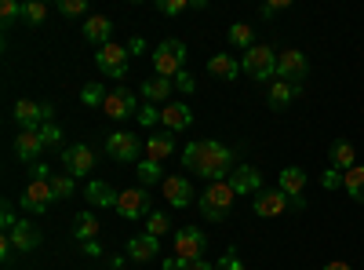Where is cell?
Returning a JSON list of instances; mask_svg holds the SVG:
<instances>
[{
  "label": "cell",
  "mask_w": 364,
  "mask_h": 270,
  "mask_svg": "<svg viewBox=\"0 0 364 270\" xmlns=\"http://www.w3.org/2000/svg\"><path fill=\"white\" fill-rule=\"evenodd\" d=\"M182 168L204 175L208 183H223L226 175H233V146L219 139H200L182 150Z\"/></svg>",
  "instance_id": "cell-1"
},
{
  "label": "cell",
  "mask_w": 364,
  "mask_h": 270,
  "mask_svg": "<svg viewBox=\"0 0 364 270\" xmlns=\"http://www.w3.org/2000/svg\"><path fill=\"white\" fill-rule=\"evenodd\" d=\"M233 187H230V179H223V183H208L204 194L197 197V208H200V216L211 219V223H223L230 216V208H233Z\"/></svg>",
  "instance_id": "cell-2"
},
{
  "label": "cell",
  "mask_w": 364,
  "mask_h": 270,
  "mask_svg": "<svg viewBox=\"0 0 364 270\" xmlns=\"http://www.w3.org/2000/svg\"><path fill=\"white\" fill-rule=\"evenodd\" d=\"M186 44L182 41H161L157 48H154V70H157V77H168V81H175L182 70H186Z\"/></svg>",
  "instance_id": "cell-3"
},
{
  "label": "cell",
  "mask_w": 364,
  "mask_h": 270,
  "mask_svg": "<svg viewBox=\"0 0 364 270\" xmlns=\"http://www.w3.org/2000/svg\"><path fill=\"white\" fill-rule=\"evenodd\" d=\"M240 73L252 77V81H269L273 73H277V51H273L269 44L248 48L245 58H240Z\"/></svg>",
  "instance_id": "cell-4"
},
{
  "label": "cell",
  "mask_w": 364,
  "mask_h": 270,
  "mask_svg": "<svg viewBox=\"0 0 364 270\" xmlns=\"http://www.w3.org/2000/svg\"><path fill=\"white\" fill-rule=\"evenodd\" d=\"M128 44H117V41H109L106 48H99V55H95V66L106 73V77H113V81H124L128 77Z\"/></svg>",
  "instance_id": "cell-5"
},
{
  "label": "cell",
  "mask_w": 364,
  "mask_h": 270,
  "mask_svg": "<svg viewBox=\"0 0 364 270\" xmlns=\"http://www.w3.org/2000/svg\"><path fill=\"white\" fill-rule=\"evenodd\" d=\"M139 95L128 92V88H113V92L106 95L102 103V113L109 117V121H128V117H139Z\"/></svg>",
  "instance_id": "cell-6"
},
{
  "label": "cell",
  "mask_w": 364,
  "mask_h": 270,
  "mask_svg": "<svg viewBox=\"0 0 364 270\" xmlns=\"http://www.w3.org/2000/svg\"><path fill=\"white\" fill-rule=\"evenodd\" d=\"M204 245H208V237L197 227H182L171 237V256L175 259H204Z\"/></svg>",
  "instance_id": "cell-7"
},
{
  "label": "cell",
  "mask_w": 364,
  "mask_h": 270,
  "mask_svg": "<svg viewBox=\"0 0 364 270\" xmlns=\"http://www.w3.org/2000/svg\"><path fill=\"white\" fill-rule=\"evenodd\" d=\"M51 117H55V106L51 103H33V99H18L15 103L18 128H44V125H51Z\"/></svg>",
  "instance_id": "cell-8"
},
{
  "label": "cell",
  "mask_w": 364,
  "mask_h": 270,
  "mask_svg": "<svg viewBox=\"0 0 364 270\" xmlns=\"http://www.w3.org/2000/svg\"><path fill=\"white\" fill-rule=\"evenodd\" d=\"M106 154L120 165H128V161H139V154H146V142H139V135L132 132H113L106 139Z\"/></svg>",
  "instance_id": "cell-9"
},
{
  "label": "cell",
  "mask_w": 364,
  "mask_h": 270,
  "mask_svg": "<svg viewBox=\"0 0 364 270\" xmlns=\"http://www.w3.org/2000/svg\"><path fill=\"white\" fill-rule=\"evenodd\" d=\"M310 73V63L306 55H302L299 48H284L277 55V81H288V84H302Z\"/></svg>",
  "instance_id": "cell-10"
},
{
  "label": "cell",
  "mask_w": 364,
  "mask_h": 270,
  "mask_svg": "<svg viewBox=\"0 0 364 270\" xmlns=\"http://www.w3.org/2000/svg\"><path fill=\"white\" fill-rule=\"evenodd\" d=\"M51 179V175H48ZM44 175H33L26 183V194H22V208L26 212H48L51 208V201H55V194H51V183H48Z\"/></svg>",
  "instance_id": "cell-11"
},
{
  "label": "cell",
  "mask_w": 364,
  "mask_h": 270,
  "mask_svg": "<svg viewBox=\"0 0 364 270\" xmlns=\"http://www.w3.org/2000/svg\"><path fill=\"white\" fill-rule=\"evenodd\" d=\"M161 190H164L168 204H175V208H190L197 201V190H193V183H190L186 175H168L164 183H161Z\"/></svg>",
  "instance_id": "cell-12"
},
{
  "label": "cell",
  "mask_w": 364,
  "mask_h": 270,
  "mask_svg": "<svg viewBox=\"0 0 364 270\" xmlns=\"http://www.w3.org/2000/svg\"><path fill=\"white\" fill-rule=\"evenodd\" d=\"M63 165H66V175H87L95 168V150L77 142V146H66L63 150Z\"/></svg>",
  "instance_id": "cell-13"
},
{
  "label": "cell",
  "mask_w": 364,
  "mask_h": 270,
  "mask_svg": "<svg viewBox=\"0 0 364 270\" xmlns=\"http://www.w3.org/2000/svg\"><path fill=\"white\" fill-rule=\"evenodd\" d=\"M117 212L124 216V219H146V216H149V197H146V190H139V187L120 190Z\"/></svg>",
  "instance_id": "cell-14"
},
{
  "label": "cell",
  "mask_w": 364,
  "mask_h": 270,
  "mask_svg": "<svg viewBox=\"0 0 364 270\" xmlns=\"http://www.w3.org/2000/svg\"><path fill=\"white\" fill-rule=\"evenodd\" d=\"M252 208H255L259 219H273V216H284V208H291V201H288L284 190H262V194H255Z\"/></svg>",
  "instance_id": "cell-15"
},
{
  "label": "cell",
  "mask_w": 364,
  "mask_h": 270,
  "mask_svg": "<svg viewBox=\"0 0 364 270\" xmlns=\"http://www.w3.org/2000/svg\"><path fill=\"white\" fill-rule=\"evenodd\" d=\"M44 139H41V132L37 128H22L18 132V139H15V154H18V161H33L37 165V157L44 154Z\"/></svg>",
  "instance_id": "cell-16"
},
{
  "label": "cell",
  "mask_w": 364,
  "mask_h": 270,
  "mask_svg": "<svg viewBox=\"0 0 364 270\" xmlns=\"http://www.w3.org/2000/svg\"><path fill=\"white\" fill-rule=\"evenodd\" d=\"M230 187H233V194H262V175L252 165H237L230 175Z\"/></svg>",
  "instance_id": "cell-17"
},
{
  "label": "cell",
  "mask_w": 364,
  "mask_h": 270,
  "mask_svg": "<svg viewBox=\"0 0 364 270\" xmlns=\"http://www.w3.org/2000/svg\"><path fill=\"white\" fill-rule=\"evenodd\" d=\"M80 29H84V41L87 44L106 48L109 44V33H113V22H109V15H87Z\"/></svg>",
  "instance_id": "cell-18"
},
{
  "label": "cell",
  "mask_w": 364,
  "mask_h": 270,
  "mask_svg": "<svg viewBox=\"0 0 364 270\" xmlns=\"http://www.w3.org/2000/svg\"><path fill=\"white\" fill-rule=\"evenodd\" d=\"M161 256V237H149V234H139L128 242V259L132 263H149Z\"/></svg>",
  "instance_id": "cell-19"
},
{
  "label": "cell",
  "mask_w": 364,
  "mask_h": 270,
  "mask_svg": "<svg viewBox=\"0 0 364 270\" xmlns=\"http://www.w3.org/2000/svg\"><path fill=\"white\" fill-rule=\"evenodd\" d=\"M190 121H193V110H190L186 103H168V106L161 110L164 132H182V128H190Z\"/></svg>",
  "instance_id": "cell-20"
},
{
  "label": "cell",
  "mask_w": 364,
  "mask_h": 270,
  "mask_svg": "<svg viewBox=\"0 0 364 270\" xmlns=\"http://www.w3.org/2000/svg\"><path fill=\"white\" fill-rule=\"evenodd\" d=\"M11 237V245H15V252H33L37 245H41V230L29 223V219H18L15 223V230L8 234Z\"/></svg>",
  "instance_id": "cell-21"
},
{
  "label": "cell",
  "mask_w": 364,
  "mask_h": 270,
  "mask_svg": "<svg viewBox=\"0 0 364 270\" xmlns=\"http://www.w3.org/2000/svg\"><path fill=\"white\" fill-rule=\"evenodd\" d=\"M84 197H87V204H95V208H117V201H120V194L106 183V179H91Z\"/></svg>",
  "instance_id": "cell-22"
},
{
  "label": "cell",
  "mask_w": 364,
  "mask_h": 270,
  "mask_svg": "<svg viewBox=\"0 0 364 270\" xmlns=\"http://www.w3.org/2000/svg\"><path fill=\"white\" fill-rule=\"evenodd\" d=\"M306 172H302L299 165H291V168H284L281 172V179H277V190H284L288 194V201H299L302 197V190H306Z\"/></svg>",
  "instance_id": "cell-23"
},
{
  "label": "cell",
  "mask_w": 364,
  "mask_h": 270,
  "mask_svg": "<svg viewBox=\"0 0 364 270\" xmlns=\"http://www.w3.org/2000/svg\"><path fill=\"white\" fill-rule=\"evenodd\" d=\"M175 154V142H171V132H157V135H149L146 139V161H157V165H164L168 157Z\"/></svg>",
  "instance_id": "cell-24"
},
{
  "label": "cell",
  "mask_w": 364,
  "mask_h": 270,
  "mask_svg": "<svg viewBox=\"0 0 364 270\" xmlns=\"http://www.w3.org/2000/svg\"><path fill=\"white\" fill-rule=\"evenodd\" d=\"M328 161H331V168L336 172H350V168H357V154H353V146L346 142V139H336L331 142V150H328Z\"/></svg>",
  "instance_id": "cell-25"
},
{
  "label": "cell",
  "mask_w": 364,
  "mask_h": 270,
  "mask_svg": "<svg viewBox=\"0 0 364 270\" xmlns=\"http://www.w3.org/2000/svg\"><path fill=\"white\" fill-rule=\"evenodd\" d=\"M139 92H142L146 103H164V106H168V95L175 92V81H168V77H149Z\"/></svg>",
  "instance_id": "cell-26"
},
{
  "label": "cell",
  "mask_w": 364,
  "mask_h": 270,
  "mask_svg": "<svg viewBox=\"0 0 364 270\" xmlns=\"http://www.w3.org/2000/svg\"><path fill=\"white\" fill-rule=\"evenodd\" d=\"M302 92L299 84H288V81H273L269 84V92H266V103H269V110H284L295 95Z\"/></svg>",
  "instance_id": "cell-27"
},
{
  "label": "cell",
  "mask_w": 364,
  "mask_h": 270,
  "mask_svg": "<svg viewBox=\"0 0 364 270\" xmlns=\"http://www.w3.org/2000/svg\"><path fill=\"white\" fill-rule=\"evenodd\" d=\"M208 73L211 77H219V81H233L237 73H240V58H233V55H211L208 58Z\"/></svg>",
  "instance_id": "cell-28"
},
{
  "label": "cell",
  "mask_w": 364,
  "mask_h": 270,
  "mask_svg": "<svg viewBox=\"0 0 364 270\" xmlns=\"http://www.w3.org/2000/svg\"><path fill=\"white\" fill-rule=\"evenodd\" d=\"M73 237L80 245H91L99 237V216L95 212H80L77 219H73Z\"/></svg>",
  "instance_id": "cell-29"
},
{
  "label": "cell",
  "mask_w": 364,
  "mask_h": 270,
  "mask_svg": "<svg viewBox=\"0 0 364 270\" xmlns=\"http://www.w3.org/2000/svg\"><path fill=\"white\" fill-rule=\"evenodd\" d=\"M343 190H346L357 204H364V168H360V165L350 168V172L343 175Z\"/></svg>",
  "instance_id": "cell-30"
},
{
  "label": "cell",
  "mask_w": 364,
  "mask_h": 270,
  "mask_svg": "<svg viewBox=\"0 0 364 270\" xmlns=\"http://www.w3.org/2000/svg\"><path fill=\"white\" fill-rule=\"evenodd\" d=\"M230 44H233V48H245V51L255 48V29H252L248 22H233V26H230Z\"/></svg>",
  "instance_id": "cell-31"
},
{
  "label": "cell",
  "mask_w": 364,
  "mask_h": 270,
  "mask_svg": "<svg viewBox=\"0 0 364 270\" xmlns=\"http://www.w3.org/2000/svg\"><path fill=\"white\" fill-rule=\"evenodd\" d=\"M48 183H51V194H55V201H66V197H73V190H77L73 175H51Z\"/></svg>",
  "instance_id": "cell-32"
},
{
  "label": "cell",
  "mask_w": 364,
  "mask_h": 270,
  "mask_svg": "<svg viewBox=\"0 0 364 270\" xmlns=\"http://www.w3.org/2000/svg\"><path fill=\"white\" fill-rule=\"evenodd\" d=\"M168 230H171L168 212H149V216H146V234H149V237H164Z\"/></svg>",
  "instance_id": "cell-33"
},
{
  "label": "cell",
  "mask_w": 364,
  "mask_h": 270,
  "mask_svg": "<svg viewBox=\"0 0 364 270\" xmlns=\"http://www.w3.org/2000/svg\"><path fill=\"white\" fill-rule=\"evenodd\" d=\"M106 95H109V88H102V84H84V92H80V103H84V106H99V110H102Z\"/></svg>",
  "instance_id": "cell-34"
},
{
  "label": "cell",
  "mask_w": 364,
  "mask_h": 270,
  "mask_svg": "<svg viewBox=\"0 0 364 270\" xmlns=\"http://www.w3.org/2000/svg\"><path fill=\"white\" fill-rule=\"evenodd\" d=\"M22 19H26L29 26H44V19H48V4H44V0H29L26 11H22Z\"/></svg>",
  "instance_id": "cell-35"
},
{
  "label": "cell",
  "mask_w": 364,
  "mask_h": 270,
  "mask_svg": "<svg viewBox=\"0 0 364 270\" xmlns=\"http://www.w3.org/2000/svg\"><path fill=\"white\" fill-rule=\"evenodd\" d=\"M139 179H142V183L146 187H154V183H161V165L157 161H139Z\"/></svg>",
  "instance_id": "cell-36"
},
{
  "label": "cell",
  "mask_w": 364,
  "mask_h": 270,
  "mask_svg": "<svg viewBox=\"0 0 364 270\" xmlns=\"http://www.w3.org/2000/svg\"><path fill=\"white\" fill-rule=\"evenodd\" d=\"M22 11H26V4H18V0H0V19H4V26L22 19Z\"/></svg>",
  "instance_id": "cell-37"
},
{
  "label": "cell",
  "mask_w": 364,
  "mask_h": 270,
  "mask_svg": "<svg viewBox=\"0 0 364 270\" xmlns=\"http://www.w3.org/2000/svg\"><path fill=\"white\" fill-rule=\"evenodd\" d=\"M193 8V0H161L157 11L161 15H182V11H190Z\"/></svg>",
  "instance_id": "cell-38"
},
{
  "label": "cell",
  "mask_w": 364,
  "mask_h": 270,
  "mask_svg": "<svg viewBox=\"0 0 364 270\" xmlns=\"http://www.w3.org/2000/svg\"><path fill=\"white\" fill-rule=\"evenodd\" d=\"M215 270H248L245 263H240V256H237V249H226V256L215 263Z\"/></svg>",
  "instance_id": "cell-39"
},
{
  "label": "cell",
  "mask_w": 364,
  "mask_h": 270,
  "mask_svg": "<svg viewBox=\"0 0 364 270\" xmlns=\"http://www.w3.org/2000/svg\"><path fill=\"white\" fill-rule=\"evenodd\" d=\"M58 11L70 15V19H77V15L87 11V0H58Z\"/></svg>",
  "instance_id": "cell-40"
},
{
  "label": "cell",
  "mask_w": 364,
  "mask_h": 270,
  "mask_svg": "<svg viewBox=\"0 0 364 270\" xmlns=\"http://www.w3.org/2000/svg\"><path fill=\"white\" fill-rule=\"evenodd\" d=\"M175 92H186V95H193V92H197V81H193V73H190V70H182V73L175 77Z\"/></svg>",
  "instance_id": "cell-41"
},
{
  "label": "cell",
  "mask_w": 364,
  "mask_h": 270,
  "mask_svg": "<svg viewBox=\"0 0 364 270\" xmlns=\"http://www.w3.org/2000/svg\"><path fill=\"white\" fill-rule=\"evenodd\" d=\"M161 121V110H154V103H142L139 110V125H157Z\"/></svg>",
  "instance_id": "cell-42"
},
{
  "label": "cell",
  "mask_w": 364,
  "mask_h": 270,
  "mask_svg": "<svg viewBox=\"0 0 364 270\" xmlns=\"http://www.w3.org/2000/svg\"><path fill=\"white\" fill-rule=\"evenodd\" d=\"M41 132V139H44V146H58V139H63V132H58V125L51 121V125H44V128H37Z\"/></svg>",
  "instance_id": "cell-43"
},
{
  "label": "cell",
  "mask_w": 364,
  "mask_h": 270,
  "mask_svg": "<svg viewBox=\"0 0 364 270\" xmlns=\"http://www.w3.org/2000/svg\"><path fill=\"white\" fill-rule=\"evenodd\" d=\"M321 183H324V190H339V187H343V172H336V168H328V172H324V179H321Z\"/></svg>",
  "instance_id": "cell-44"
},
{
  "label": "cell",
  "mask_w": 364,
  "mask_h": 270,
  "mask_svg": "<svg viewBox=\"0 0 364 270\" xmlns=\"http://www.w3.org/2000/svg\"><path fill=\"white\" fill-rule=\"evenodd\" d=\"M15 223H18L15 208H11V204H4V212H0V227H4V234H11V230H15Z\"/></svg>",
  "instance_id": "cell-45"
},
{
  "label": "cell",
  "mask_w": 364,
  "mask_h": 270,
  "mask_svg": "<svg viewBox=\"0 0 364 270\" xmlns=\"http://www.w3.org/2000/svg\"><path fill=\"white\" fill-rule=\"evenodd\" d=\"M284 8H288V0H273V4H262V11H259V15H262V19H273V15L284 11Z\"/></svg>",
  "instance_id": "cell-46"
},
{
  "label": "cell",
  "mask_w": 364,
  "mask_h": 270,
  "mask_svg": "<svg viewBox=\"0 0 364 270\" xmlns=\"http://www.w3.org/2000/svg\"><path fill=\"white\" fill-rule=\"evenodd\" d=\"M11 252H15V245H11V237H8V234H0V259L8 263V259H11Z\"/></svg>",
  "instance_id": "cell-47"
},
{
  "label": "cell",
  "mask_w": 364,
  "mask_h": 270,
  "mask_svg": "<svg viewBox=\"0 0 364 270\" xmlns=\"http://www.w3.org/2000/svg\"><path fill=\"white\" fill-rule=\"evenodd\" d=\"M186 270H215V263H208V259H186Z\"/></svg>",
  "instance_id": "cell-48"
},
{
  "label": "cell",
  "mask_w": 364,
  "mask_h": 270,
  "mask_svg": "<svg viewBox=\"0 0 364 270\" xmlns=\"http://www.w3.org/2000/svg\"><path fill=\"white\" fill-rule=\"evenodd\" d=\"M142 51H146V41L142 37H132L128 41V55H142Z\"/></svg>",
  "instance_id": "cell-49"
},
{
  "label": "cell",
  "mask_w": 364,
  "mask_h": 270,
  "mask_svg": "<svg viewBox=\"0 0 364 270\" xmlns=\"http://www.w3.org/2000/svg\"><path fill=\"white\" fill-rule=\"evenodd\" d=\"M164 270H186V259H175V256H171V259L164 263Z\"/></svg>",
  "instance_id": "cell-50"
},
{
  "label": "cell",
  "mask_w": 364,
  "mask_h": 270,
  "mask_svg": "<svg viewBox=\"0 0 364 270\" xmlns=\"http://www.w3.org/2000/svg\"><path fill=\"white\" fill-rule=\"evenodd\" d=\"M324 270H353V266L343 263V259H336V263H324Z\"/></svg>",
  "instance_id": "cell-51"
},
{
  "label": "cell",
  "mask_w": 364,
  "mask_h": 270,
  "mask_svg": "<svg viewBox=\"0 0 364 270\" xmlns=\"http://www.w3.org/2000/svg\"><path fill=\"white\" fill-rule=\"evenodd\" d=\"M84 252H87V256H102V245L91 242V245H84Z\"/></svg>",
  "instance_id": "cell-52"
},
{
  "label": "cell",
  "mask_w": 364,
  "mask_h": 270,
  "mask_svg": "<svg viewBox=\"0 0 364 270\" xmlns=\"http://www.w3.org/2000/svg\"><path fill=\"white\" fill-rule=\"evenodd\" d=\"M109 270H120V266H109Z\"/></svg>",
  "instance_id": "cell-53"
}]
</instances>
